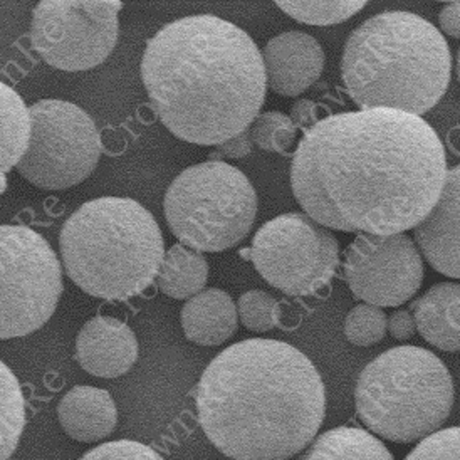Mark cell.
Instances as JSON below:
<instances>
[{
	"label": "cell",
	"mask_w": 460,
	"mask_h": 460,
	"mask_svg": "<svg viewBox=\"0 0 460 460\" xmlns=\"http://www.w3.org/2000/svg\"><path fill=\"white\" fill-rule=\"evenodd\" d=\"M447 177L444 143L420 116L376 108L326 116L305 133L291 187L326 229L392 235L432 212Z\"/></svg>",
	"instance_id": "6da1fadb"
},
{
	"label": "cell",
	"mask_w": 460,
	"mask_h": 460,
	"mask_svg": "<svg viewBox=\"0 0 460 460\" xmlns=\"http://www.w3.org/2000/svg\"><path fill=\"white\" fill-rule=\"evenodd\" d=\"M141 79L164 127L204 146L251 128L268 93L256 42L212 13L181 17L148 39Z\"/></svg>",
	"instance_id": "7a4b0ae2"
},
{
	"label": "cell",
	"mask_w": 460,
	"mask_h": 460,
	"mask_svg": "<svg viewBox=\"0 0 460 460\" xmlns=\"http://www.w3.org/2000/svg\"><path fill=\"white\" fill-rule=\"evenodd\" d=\"M195 403L207 438L229 459L289 460L318 434L326 394L303 351L251 338L210 361Z\"/></svg>",
	"instance_id": "3957f363"
},
{
	"label": "cell",
	"mask_w": 460,
	"mask_h": 460,
	"mask_svg": "<svg viewBox=\"0 0 460 460\" xmlns=\"http://www.w3.org/2000/svg\"><path fill=\"white\" fill-rule=\"evenodd\" d=\"M452 58L442 32L420 15L376 13L346 40L341 76L359 110L420 116L446 94Z\"/></svg>",
	"instance_id": "277c9868"
},
{
	"label": "cell",
	"mask_w": 460,
	"mask_h": 460,
	"mask_svg": "<svg viewBox=\"0 0 460 460\" xmlns=\"http://www.w3.org/2000/svg\"><path fill=\"white\" fill-rule=\"evenodd\" d=\"M59 249L67 278L81 291L121 303L156 281L166 256L156 218L125 197L81 205L61 229Z\"/></svg>",
	"instance_id": "5b68a950"
},
{
	"label": "cell",
	"mask_w": 460,
	"mask_h": 460,
	"mask_svg": "<svg viewBox=\"0 0 460 460\" xmlns=\"http://www.w3.org/2000/svg\"><path fill=\"white\" fill-rule=\"evenodd\" d=\"M456 390L444 361L420 346H396L359 373V420L390 442H415L438 432L454 407Z\"/></svg>",
	"instance_id": "8992f818"
},
{
	"label": "cell",
	"mask_w": 460,
	"mask_h": 460,
	"mask_svg": "<svg viewBox=\"0 0 460 460\" xmlns=\"http://www.w3.org/2000/svg\"><path fill=\"white\" fill-rule=\"evenodd\" d=\"M257 193L243 172L222 160L189 166L164 199L168 227L199 252H222L243 243L257 216Z\"/></svg>",
	"instance_id": "52a82bcc"
},
{
	"label": "cell",
	"mask_w": 460,
	"mask_h": 460,
	"mask_svg": "<svg viewBox=\"0 0 460 460\" xmlns=\"http://www.w3.org/2000/svg\"><path fill=\"white\" fill-rule=\"evenodd\" d=\"M0 338H22L51 320L63 295V268L48 243L26 226L0 227Z\"/></svg>",
	"instance_id": "ba28073f"
},
{
	"label": "cell",
	"mask_w": 460,
	"mask_h": 460,
	"mask_svg": "<svg viewBox=\"0 0 460 460\" xmlns=\"http://www.w3.org/2000/svg\"><path fill=\"white\" fill-rule=\"evenodd\" d=\"M241 256L281 293L316 295L330 286L340 268V243L332 230L301 212L282 214L257 230L251 249Z\"/></svg>",
	"instance_id": "9c48e42d"
},
{
	"label": "cell",
	"mask_w": 460,
	"mask_h": 460,
	"mask_svg": "<svg viewBox=\"0 0 460 460\" xmlns=\"http://www.w3.org/2000/svg\"><path fill=\"white\" fill-rule=\"evenodd\" d=\"M31 116L32 138L19 173L44 190H66L88 179L102 152L93 118L65 100H40Z\"/></svg>",
	"instance_id": "30bf717a"
},
{
	"label": "cell",
	"mask_w": 460,
	"mask_h": 460,
	"mask_svg": "<svg viewBox=\"0 0 460 460\" xmlns=\"http://www.w3.org/2000/svg\"><path fill=\"white\" fill-rule=\"evenodd\" d=\"M119 0H40L29 39L40 59L65 73L90 71L115 49Z\"/></svg>",
	"instance_id": "8fae6325"
},
{
	"label": "cell",
	"mask_w": 460,
	"mask_h": 460,
	"mask_svg": "<svg viewBox=\"0 0 460 460\" xmlns=\"http://www.w3.org/2000/svg\"><path fill=\"white\" fill-rule=\"evenodd\" d=\"M345 281L365 305L396 307L419 293L422 252L405 234H358L345 256Z\"/></svg>",
	"instance_id": "7c38bea8"
},
{
	"label": "cell",
	"mask_w": 460,
	"mask_h": 460,
	"mask_svg": "<svg viewBox=\"0 0 460 460\" xmlns=\"http://www.w3.org/2000/svg\"><path fill=\"white\" fill-rule=\"evenodd\" d=\"M262 58L269 88L286 98H295L309 90L324 67L320 42L301 31H286L269 39Z\"/></svg>",
	"instance_id": "4fadbf2b"
},
{
	"label": "cell",
	"mask_w": 460,
	"mask_h": 460,
	"mask_svg": "<svg viewBox=\"0 0 460 460\" xmlns=\"http://www.w3.org/2000/svg\"><path fill=\"white\" fill-rule=\"evenodd\" d=\"M415 241L437 272L460 279V165L448 170L432 212L415 227Z\"/></svg>",
	"instance_id": "5bb4252c"
},
{
	"label": "cell",
	"mask_w": 460,
	"mask_h": 460,
	"mask_svg": "<svg viewBox=\"0 0 460 460\" xmlns=\"http://www.w3.org/2000/svg\"><path fill=\"white\" fill-rule=\"evenodd\" d=\"M138 359V341L127 323L111 316H94L76 338V361L98 378H118Z\"/></svg>",
	"instance_id": "9a60e30c"
},
{
	"label": "cell",
	"mask_w": 460,
	"mask_h": 460,
	"mask_svg": "<svg viewBox=\"0 0 460 460\" xmlns=\"http://www.w3.org/2000/svg\"><path fill=\"white\" fill-rule=\"evenodd\" d=\"M58 419L66 435L77 442H98L113 434L118 410L111 395L96 386L77 385L58 405Z\"/></svg>",
	"instance_id": "2e32d148"
},
{
	"label": "cell",
	"mask_w": 460,
	"mask_h": 460,
	"mask_svg": "<svg viewBox=\"0 0 460 460\" xmlns=\"http://www.w3.org/2000/svg\"><path fill=\"white\" fill-rule=\"evenodd\" d=\"M417 332L442 351H460V284L438 282L413 305Z\"/></svg>",
	"instance_id": "e0dca14e"
},
{
	"label": "cell",
	"mask_w": 460,
	"mask_h": 460,
	"mask_svg": "<svg viewBox=\"0 0 460 460\" xmlns=\"http://www.w3.org/2000/svg\"><path fill=\"white\" fill-rule=\"evenodd\" d=\"M180 320L189 341L218 346L237 332L239 311L226 291L212 288L189 299L181 307Z\"/></svg>",
	"instance_id": "ac0fdd59"
},
{
	"label": "cell",
	"mask_w": 460,
	"mask_h": 460,
	"mask_svg": "<svg viewBox=\"0 0 460 460\" xmlns=\"http://www.w3.org/2000/svg\"><path fill=\"white\" fill-rule=\"evenodd\" d=\"M207 279L208 262L204 254L183 243H175L166 252L156 286L168 297L192 299L204 291Z\"/></svg>",
	"instance_id": "d6986e66"
},
{
	"label": "cell",
	"mask_w": 460,
	"mask_h": 460,
	"mask_svg": "<svg viewBox=\"0 0 460 460\" xmlns=\"http://www.w3.org/2000/svg\"><path fill=\"white\" fill-rule=\"evenodd\" d=\"M299 460H395L382 440L355 427H338L320 435Z\"/></svg>",
	"instance_id": "ffe728a7"
},
{
	"label": "cell",
	"mask_w": 460,
	"mask_h": 460,
	"mask_svg": "<svg viewBox=\"0 0 460 460\" xmlns=\"http://www.w3.org/2000/svg\"><path fill=\"white\" fill-rule=\"evenodd\" d=\"M2 102V175L11 172L26 156L32 138V116L24 100L5 83L0 84Z\"/></svg>",
	"instance_id": "44dd1931"
},
{
	"label": "cell",
	"mask_w": 460,
	"mask_h": 460,
	"mask_svg": "<svg viewBox=\"0 0 460 460\" xmlns=\"http://www.w3.org/2000/svg\"><path fill=\"white\" fill-rule=\"evenodd\" d=\"M0 380H2V460L13 457L15 448L19 446L21 435L26 425V403L11 368L2 363L0 365Z\"/></svg>",
	"instance_id": "7402d4cb"
},
{
	"label": "cell",
	"mask_w": 460,
	"mask_h": 460,
	"mask_svg": "<svg viewBox=\"0 0 460 460\" xmlns=\"http://www.w3.org/2000/svg\"><path fill=\"white\" fill-rule=\"evenodd\" d=\"M276 5L301 24L307 26H334L346 22L359 11L365 9L367 2H306V0H278Z\"/></svg>",
	"instance_id": "603a6c76"
},
{
	"label": "cell",
	"mask_w": 460,
	"mask_h": 460,
	"mask_svg": "<svg viewBox=\"0 0 460 460\" xmlns=\"http://www.w3.org/2000/svg\"><path fill=\"white\" fill-rule=\"evenodd\" d=\"M284 307L286 305L259 289L243 293L237 303L239 318L243 326L254 332H270L274 328L284 330Z\"/></svg>",
	"instance_id": "cb8c5ba5"
},
{
	"label": "cell",
	"mask_w": 460,
	"mask_h": 460,
	"mask_svg": "<svg viewBox=\"0 0 460 460\" xmlns=\"http://www.w3.org/2000/svg\"><path fill=\"white\" fill-rule=\"evenodd\" d=\"M251 137L261 150L286 155L295 143L297 128L291 116L284 115L281 111H266L257 116L252 123Z\"/></svg>",
	"instance_id": "d4e9b609"
},
{
	"label": "cell",
	"mask_w": 460,
	"mask_h": 460,
	"mask_svg": "<svg viewBox=\"0 0 460 460\" xmlns=\"http://www.w3.org/2000/svg\"><path fill=\"white\" fill-rule=\"evenodd\" d=\"M388 332V318L382 307L358 305L345 320L346 340L355 346H373L380 343Z\"/></svg>",
	"instance_id": "484cf974"
},
{
	"label": "cell",
	"mask_w": 460,
	"mask_h": 460,
	"mask_svg": "<svg viewBox=\"0 0 460 460\" xmlns=\"http://www.w3.org/2000/svg\"><path fill=\"white\" fill-rule=\"evenodd\" d=\"M405 460H460V427L438 430L427 437Z\"/></svg>",
	"instance_id": "4316f807"
},
{
	"label": "cell",
	"mask_w": 460,
	"mask_h": 460,
	"mask_svg": "<svg viewBox=\"0 0 460 460\" xmlns=\"http://www.w3.org/2000/svg\"><path fill=\"white\" fill-rule=\"evenodd\" d=\"M79 460H165L154 448L135 440L106 442L91 448Z\"/></svg>",
	"instance_id": "83f0119b"
},
{
	"label": "cell",
	"mask_w": 460,
	"mask_h": 460,
	"mask_svg": "<svg viewBox=\"0 0 460 460\" xmlns=\"http://www.w3.org/2000/svg\"><path fill=\"white\" fill-rule=\"evenodd\" d=\"M252 137H251V128L243 131L241 135H237L235 138L226 141L222 145H218L217 150L210 155V160H217V158H243L252 152Z\"/></svg>",
	"instance_id": "f1b7e54d"
},
{
	"label": "cell",
	"mask_w": 460,
	"mask_h": 460,
	"mask_svg": "<svg viewBox=\"0 0 460 460\" xmlns=\"http://www.w3.org/2000/svg\"><path fill=\"white\" fill-rule=\"evenodd\" d=\"M291 119L297 129L307 133L320 123V106L309 100H299L291 108Z\"/></svg>",
	"instance_id": "f546056e"
},
{
	"label": "cell",
	"mask_w": 460,
	"mask_h": 460,
	"mask_svg": "<svg viewBox=\"0 0 460 460\" xmlns=\"http://www.w3.org/2000/svg\"><path fill=\"white\" fill-rule=\"evenodd\" d=\"M388 332L398 340V341H407L415 332H417V323L413 314L405 311V309H398L390 318H388Z\"/></svg>",
	"instance_id": "4dcf8cb0"
},
{
	"label": "cell",
	"mask_w": 460,
	"mask_h": 460,
	"mask_svg": "<svg viewBox=\"0 0 460 460\" xmlns=\"http://www.w3.org/2000/svg\"><path fill=\"white\" fill-rule=\"evenodd\" d=\"M438 22L446 34L460 38V2L447 4L438 13Z\"/></svg>",
	"instance_id": "1f68e13d"
},
{
	"label": "cell",
	"mask_w": 460,
	"mask_h": 460,
	"mask_svg": "<svg viewBox=\"0 0 460 460\" xmlns=\"http://www.w3.org/2000/svg\"><path fill=\"white\" fill-rule=\"evenodd\" d=\"M456 71H457V79H459L460 83V51L457 54V65H456Z\"/></svg>",
	"instance_id": "d6a6232c"
}]
</instances>
